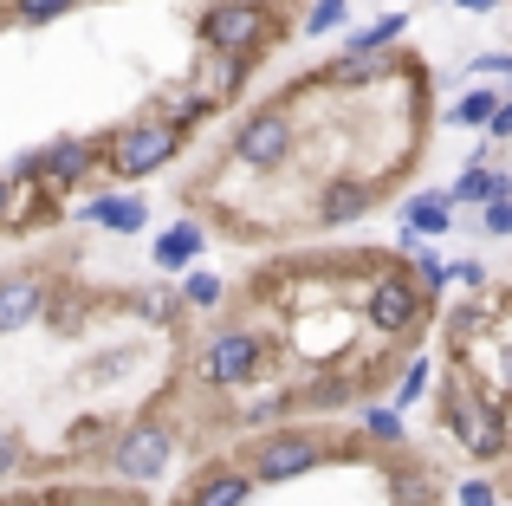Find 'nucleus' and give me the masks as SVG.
Wrapping results in <instances>:
<instances>
[{
	"label": "nucleus",
	"mask_w": 512,
	"mask_h": 506,
	"mask_svg": "<svg viewBox=\"0 0 512 506\" xmlns=\"http://www.w3.org/2000/svg\"><path fill=\"white\" fill-rule=\"evenodd\" d=\"M39 312L52 318V331H65V338H72V331H85V292H59V286H52Z\"/></svg>",
	"instance_id": "bb28decb"
},
{
	"label": "nucleus",
	"mask_w": 512,
	"mask_h": 506,
	"mask_svg": "<svg viewBox=\"0 0 512 506\" xmlns=\"http://www.w3.org/2000/svg\"><path fill=\"white\" fill-rule=\"evenodd\" d=\"M448 208H487V202H512V169H493V156H474L461 176L448 182Z\"/></svg>",
	"instance_id": "ddd939ff"
},
{
	"label": "nucleus",
	"mask_w": 512,
	"mask_h": 506,
	"mask_svg": "<svg viewBox=\"0 0 512 506\" xmlns=\"http://www.w3.org/2000/svg\"><path fill=\"white\" fill-rule=\"evenodd\" d=\"M175 299L188 305V312H214V305L227 299V286H221V273H201V266H188L182 273V292Z\"/></svg>",
	"instance_id": "5701e85b"
},
{
	"label": "nucleus",
	"mask_w": 512,
	"mask_h": 506,
	"mask_svg": "<svg viewBox=\"0 0 512 506\" xmlns=\"http://www.w3.org/2000/svg\"><path fill=\"white\" fill-rule=\"evenodd\" d=\"M461 506H500V487L493 481H461Z\"/></svg>",
	"instance_id": "f704fd0d"
},
{
	"label": "nucleus",
	"mask_w": 512,
	"mask_h": 506,
	"mask_svg": "<svg viewBox=\"0 0 512 506\" xmlns=\"http://www.w3.org/2000/svg\"><path fill=\"white\" fill-rule=\"evenodd\" d=\"M428 377H435V364H428V357H409L402 377H396V390H389V409L409 416V403H422V396H428Z\"/></svg>",
	"instance_id": "4be33fe9"
},
{
	"label": "nucleus",
	"mask_w": 512,
	"mask_h": 506,
	"mask_svg": "<svg viewBox=\"0 0 512 506\" xmlns=\"http://www.w3.org/2000/svg\"><path fill=\"white\" fill-rule=\"evenodd\" d=\"M247 78H253V59H234V52H208V65H195L188 91H195V98H208V111H227V104H240Z\"/></svg>",
	"instance_id": "9d476101"
},
{
	"label": "nucleus",
	"mask_w": 512,
	"mask_h": 506,
	"mask_svg": "<svg viewBox=\"0 0 512 506\" xmlns=\"http://www.w3.org/2000/svg\"><path fill=\"white\" fill-rule=\"evenodd\" d=\"M150 117H163L169 130H182V137H188V130L208 124L214 111H208V98H195L188 85H163V91H156V104H150Z\"/></svg>",
	"instance_id": "a211bd4d"
},
{
	"label": "nucleus",
	"mask_w": 512,
	"mask_h": 506,
	"mask_svg": "<svg viewBox=\"0 0 512 506\" xmlns=\"http://www.w3.org/2000/svg\"><path fill=\"white\" fill-rule=\"evenodd\" d=\"M454 228V208H448V195L441 189H422V195H409V208H402V234L409 241H435V234H448Z\"/></svg>",
	"instance_id": "f3484780"
},
{
	"label": "nucleus",
	"mask_w": 512,
	"mask_h": 506,
	"mask_svg": "<svg viewBox=\"0 0 512 506\" xmlns=\"http://www.w3.org/2000/svg\"><path fill=\"white\" fill-rule=\"evenodd\" d=\"M104 7H124V0H104Z\"/></svg>",
	"instance_id": "ea45409f"
},
{
	"label": "nucleus",
	"mask_w": 512,
	"mask_h": 506,
	"mask_svg": "<svg viewBox=\"0 0 512 506\" xmlns=\"http://www.w3.org/2000/svg\"><path fill=\"white\" fill-rule=\"evenodd\" d=\"M409 52H376V59H357V52H338V59L318 72V85H331V91H370L376 78H396V72H409Z\"/></svg>",
	"instance_id": "f8f14e48"
},
{
	"label": "nucleus",
	"mask_w": 512,
	"mask_h": 506,
	"mask_svg": "<svg viewBox=\"0 0 512 506\" xmlns=\"http://www.w3.org/2000/svg\"><path fill=\"white\" fill-rule=\"evenodd\" d=\"M500 143H512V98L487 117V150H500Z\"/></svg>",
	"instance_id": "72a5a7b5"
},
{
	"label": "nucleus",
	"mask_w": 512,
	"mask_h": 506,
	"mask_svg": "<svg viewBox=\"0 0 512 506\" xmlns=\"http://www.w3.org/2000/svg\"><path fill=\"white\" fill-rule=\"evenodd\" d=\"M227 7H273V0H227Z\"/></svg>",
	"instance_id": "4c0bfd02"
},
{
	"label": "nucleus",
	"mask_w": 512,
	"mask_h": 506,
	"mask_svg": "<svg viewBox=\"0 0 512 506\" xmlns=\"http://www.w3.org/2000/svg\"><path fill=\"white\" fill-rule=\"evenodd\" d=\"M201 253H208V228H201V221H175V228L156 234L150 266H156V273H169V279H182L188 266H201Z\"/></svg>",
	"instance_id": "4468645a"
},
{
	"label": "nucleus",
	"mask_w": 512,
	"mask_h": 506,
	"mask_svg": "<svg viewBox=\"0 0 512 506\" xmlns=\"http://www.w3.org/2000/svg\"><path fill=\"white\" fill-rule=\"evenodd\" d=\"M85 221H91V228H104V234H117V241H130V234L150 228V202H143L137 189H98L85 202Z\"/></svg>",
	"instance_id": "9b49d317"
},
{
	"label": "nucleus",
	"mask_w": 512,
	"mask_h": 506,
	"mask_svg": "<svg viewBox=\"0 0 512 506\" xmlns=\"http://www.w3.org/2000/svg\"><path fill=\"white\" fill-rule=\"evenodd\" d=\"M325 461H331V448H325V435H318V429H266L260 442L247 448L240 474H247L253 487H286V481L318 474Z\"/></svg>",
	"instance_id": "7ed1b4c3"
},
{
	"label": "nucleus",
	"mask_w": 512,
	"mask_h": 506,
	"mask_svg": "<svg viewBox=\"0 0 512 506\" xmlns=\"http://www.w3.org/2000/svg\"><path fill=\"white\" fill-rule=\"evenodd\" d=\"M292 150H299V124L286 104H253L247 117H234V163H247L253 176L286 169Z\"/></svg>",
	"instance_id": "423d86ee"
},
{
	"label": "nucleus",
	"mask_w": 512,
	"mask_h": 506,
	"mask_svg": "<svg viewBox=\"0 0 512 506\" xmlns=\"http://www.w3.org/2000/svg\"><path fill=\"white\" fill-rule=\"evenodd\" d=\"M467 72H474V78H506V72H512V52H506V46L474 52V59H467Z\"/></svg>",
	"instance_id": "473e14b6"
},
{
	"label": "nucleus",
	"mask_w": 512,
	"mask_h": 506,
	"mask_svg": "<svg viewBox=\"0 0 512 506\" xmlns=\"http://www.w3.org/2000/svg\"><path fill=\"white\" fill-rule=\"evenodd\" d=\"M0 33H7V13H0Z\"/></svg>",
	"instance_id": "58836bf2"
},
{
	"label": "nucleus",
	"mask_w": 512,
	"mask_h": 506,
	"mask_svg": "<svg viewBox=\"0 0 512 506\" xmlns=\"http://www.w3.org/2000/svg\"><path fill=\"white\" fill-rule=\"evenodd\" d=\"M441 429L461 442V455H474L480 468H493V461H506V403H487L480 390H467L461 377L441 383Z\"/></svg>",
	"instance_id": "f03ea898"
},
{
	"label": "nucleus",
	"mask_w": 512,
	"mask_h": 506,
	"mask_svg": "<svg viewBox=\"0 0 512 506\" xmlns=\"http://www.w3.org/2000/svg\"><path fill=\"white\" fill-rule=\"evenodd\" d=\"M13 215V189H7V176H0V221Z\"/></svg>",
	"instance_id": "e433bc0d"
},
{
	"label": "nucleus",
	"mask_w": 512,
	"mask_h": 506,
	"mask_svg": "<svg viewBox=\"0 0 512 506\" xmlns=\"http://www.w3.org/2000/svg\"><path fill=\"white\" fill-rule=\"evenodd\" d=\"M195 33H201V46H208V52L260 59V52L286 33V20H279L273 7H227V0H208V7L195 13Z\"/></svg>",
	"instance_id": "39448f33"
},
{
	"label": "nucleus",
	"mask_w": 512,
	"mask_h": 506,
	"mask_svg": "<svg viewBox=\"0 0 512 506\" xmlns=\"http://www.w3.org/2000/svg\"><path fill=\"white\" fill-rule=\"evenodd\" d=\"M137 364H143V344H117V351H98V357H91L85 377H91V383H124Z\"/></svg>",
	"instance_id": "b1692460"
},
{
	"label": "nucleus",
	"mask_w": 512,
	"mask_h": 506,
	"mask_svg": "<svg viewBox=\"0 0 512 506\" xmlns=\"http://www.w3.org/2000/svg\"><path fill=\"white\" fill-rule=\"evenodd\" d=\"M78 0H7V26H52V20H65Z\"/></svg>",
	"instance_id": "393cba45"
},
{
	"label": "nucleus",
	"mask_w": 512,
	"mask_h": 506,
	"mask_svg": "<svg viewBox=\"0 0 512 506\" xmlns=\"http://www.w3.org/2000/svg\"><path fill=\"white\" fill-rule=\"evenodd\" d=\"M363 325H370L376 338H415V331H422V299H415L409 273H376V279H370Z\"/></svg>",
	"instance_id": "6e6552de"
},
{
	"label": "nucleus",
	"mask_w": 512,
	"mask_h": 506,
	"mask_svg": "<svg viewBox=\"0 0 512 506\" xmlns=\"http://www.w3.org/2000/svg\"><path fill=\"white\" fill-rule=\"evenodd\" d=\"M474 228L487 234V241H506V234H512V202H487V208H480V221H474Z\"/></svg>",
	"instance_id": "2f4dec72"
},
{
	"label": "nucleus",
	"mask_w": 512,
	"mask_h": 506,
	"mask_svg": "<svg viewBox=\"0 0 512 506\" xmlns=\"http://www.w3.org/2000/svg\"><path fill=\"white\" fill-rule=\"evenodd\" d=\"M20 468H26V435L13 422H0V481H13Z\"/></svg>",
	"instance_id": "7c9ffc66"
},
{
	"label": "nucleus",
	"mask_w": 512,
	"mask_h": 506,
	"mask_svg": "<svg viewBox=\"0 0 512 506\" xmlns=\"http://www.w3.org/2000/svg\"><path fill=\"white\" fill-rule=\"evenodd\" d=\"M169 461H175V429H169L163 416H137L111 442V474L124 487H156L169 474Z\"/></svg>",
	"instance_id": "0eeeda50"
},
{
	"label": "nucleus",
	"mask_w": 512,
	"mask_h": 506,
	"mask_svg": "<svg viewBox=\"0 0 512 506\" xmlns=\"http://www.w3.org/2000/svg\"><path fill=\"white\" fill-rule=\"evenodd\" d=\"M299 26H305V39H331V33H344V26H350V0H312Z\"/></svg>",
	"instance_id": "a878e982"
},
{
	"label": "nucleus",
	"mask_w": 512,
	"mask_h": 506,
	"mask_svg": "<svg viewBox=\"0 0 512 506\" xmlns=\"http://www.w3.org/2000/svg\"><path fill=\"white\" fill-rule=\"evenodd\" d=\"M454 7H467V13H493L500 0H454Z\"/></svg>",
	"instance_id": "c9c22d12"
},
{
	"label": "nucleus",
	"mask_w": 512,
	"mask_h": 506,
	"mask_svg": "<svg viewBox=\"0 0 512 506\" xmlns=\"http://www.w3.org/2000/svg\"><path fill=\"white\" fill-rule=\"evenodd\" d=\"M402 33H409V13H383V20L357 26V33L344 39V52H357V59H376V52H389Z\"/></svg>",
	"instance_id": "aec40b11"
},
{
	"label": "nucleus",
	"mask_w": 512,
	"mask_h": 506,
	"mask_svg": "<svg viewBox=\"0 0 512 506\" xmlns=\"http://www.w3.org/2000/svg\"><path fill=\"white\" fill-rule=\"evenodd\" d=\"M52 292V273L46 266H20V273H0V338H13V331H26L39 318V305H46Z\"/></svg>",
	"instance_id": "1a4fd4ad"
},
{
	"label": "nucleus",
	"mask_w": 512,
	"mask_h": 506,
	"mask_svg": "<svg viewBox=\"0 0 512 506\" xmlns=\"http://www.w3.org/2000/svg\"><path fill=\"white\" fill-rule=\"evenodd\" d=\"M104 143V176L111 182H124V189H137V182H150L156 169H169L175 156H182V130H169L163 117H130V124H117L111 137H98Z\"/></svg>",
	"instance_id": "f257e3e1"
},
{
	"label": "nucleus",
	"mask_w": 512,
	"mask_h": 506,
	"mask_svg": "<svg viewBox=\"0 0 512 506\" xmlns=\"http://www.w3.org/2000/svg\"><path fill=\"white\" fill-rule=\"evenodd\" d=\"M506 104V91L500 85H474V91H461V98L448 104V124L454 130H487V117Z\"/></svg>",
	"instance_id": "6ab92c4d"
},
{
	"label": "nucleus",
	"mask_w": 512,
	"mask_h": 506,
	"mask_svg": "<svg viewBox=\"0 0 512 506\" xmlns=\"http://www.w3.org/2000/svg\"><path fill=\"white\" fill-rule=\"evenodd\" d=\"M137 312H143V318H156V325L169 331L175 318H182V299H175L169 286H156V292H143V299H137Z\"/></svg>",
	"instance_id": "c756f323"
},
{
	"label": "nucleus",
	"mask_w": 512,
	"mask_h": 506,
	"mask_svg": "<svg viewBox=\"0 0 512 506\" xmlns=\"http://www.w3.org/2000/svg\"><path fill=\"white\" fill-rule=\"evenodd\" d=\"M370 208H376V189L357 182V176H331L325 195H318V221H325V228H350V221H363Z\"/></svg>",
	"instance_id": "2eb2a0df"
},
{
	"label": "nucleus",
	"mask_w": 512,
	"mask_h": 506,
	"mask_svg": "<svg viewBox=\"0 0 512 506\" xmlns=\"http://www.w3.org/2000/svg\"><path fill=\"white\" fill-rule=\"evenodd\" d=\"M266 364H273V344L247 325H221L195 351V377L208 383V390H253V383L266 377Z\"/></svg>",
	"instance_id": "20e7f679"
},
{
	"label": "nucleus",
	"mask_w": 512,
	"mask_h": 506,
	"mask_svg": "<svg viewBox=\"0 0 512 506\" xmlns=\"http://www.w3.org/2000/svg\"><path fill=\"white\" fill-rule=\"evenodd\" d=\"M253 500V481L240 474V461H221V468L195 474V487H188V506H247Z\"/></svg>",
	"instance_id": "dca6fc26"
},
{
	"label": "nucleus",
	"mask_w": 512,
	"mask_h": 506,
	"mask_svg": "<svg viewBox=\"0 0 512 506\" xmlns=\"http://www.w3.org/2000/svg\"><path fill=\"white\" fill-rule=\"evenodd\" d=\"M454 279H461V292H467V299H480V292H487V279H493V266L467 253V260H454V266H448V286H454Z\"/></svg>",
	"instance_id": "c85d7f7f"
},
{
	"label": "nucleus",
	"mask_w": 512,
	"mask_h": 506,
	"mask_svg": "<svg viewBox=\"0 0 512 506\" xmlns=\"http://www.w3.org/2000/svg\"><path fill=\"white\" fill-rule=\"evenodd\" d=\"M357 429L370 435V442L389 448V442H402V435H409V416H396L389 403H383V409H357Z\"/></svg>",
	"instance_id": "cd10ccee"
},
{
	"label": "nucleus",
	"mask_w": 512,
	"mask_h": 506,
	"mask_svg": "<svg viewBox=\"0 0 512 506\" xmlns=\"http://www.w3.org/2000/svg\"><path fill=\"white\" fill-rule=\"evenodd\" d=\"M0 228H13V234H33V228H59V195L52 189H26V202H20V215H7Z\"/></svg>",
	"instance_id": "412c9836"
}]
</instances>
